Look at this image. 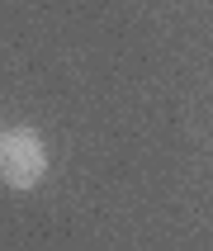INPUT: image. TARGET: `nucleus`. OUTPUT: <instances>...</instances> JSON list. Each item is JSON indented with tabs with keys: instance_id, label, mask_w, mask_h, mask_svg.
<instances>
[{
	"instance_id": "1",
	"label": "nucleus",
	"mask_w": 213,
	"mask_h": 251,
	"mask_svg": "<svg viewBox=\"0 0 213 251\" xmlns=\"http://www.w3.org/2000/svg\"><path fill=\"white\" fill-rule=\"evenodd\" d=\"M52 166V156H47V142L43 133L33 128H10L5 138H0V180L10 185V190H33V185L47 176Z\"/></svg>"
},
{
	"instance_id": "2",
	"label": "nucleus",
	"mask_w": 213,
	"mask_h": 251,
	"mask_svg": "<svg viewBox=\"0 0 213 251\" xmlns=\"http://www.w3.org/2000/svg\"><path fill=\"white\" fill-rule=\"evenodd\" d=\"M0 138H5V133H0Z\"/></svg>"
}]
</instances>
